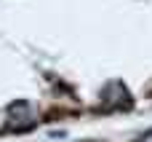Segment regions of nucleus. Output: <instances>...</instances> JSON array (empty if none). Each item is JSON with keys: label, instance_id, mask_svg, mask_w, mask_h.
Returning a JSON list of instances; mask_svg holds the SVG:
<instances>
[{"label": "nucleus", "instance_id": "nucleus-1", "mask_svg": "<svg viewBox=\"0 0 152 142\" xmlns=\"http://www.w3.org/2000/svg\"><path fill=\"white\" fill-rule=\"evenodd\" d=\"M139 142H152V129L144 134V137H139Z\"/></svg>", "mask_w": 152, "mask_h": 142}]
</instances>
